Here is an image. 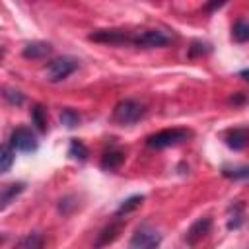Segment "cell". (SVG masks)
Wrapping results in <instances>:
<instances>
[{
	"instance_id": "obj_21",
	"label": "cell",
	"mask_w": 249,
	"mask_h": 249,
	"mask_svg": "<svg viewBox=\"0 0 249 249\" xmlns=\"http://www.w3.org/2000/svg\"><path fill=\"white\" fill-rule=\"evenodd\" d=\"M68 156L72 160H86L88 158V148L80 142V140H70V146H68Z\"/></svg>"
},
{
	"instance_id": "obj_5",
	"label": "cell",
	"mask_w": 249,
	"mask_h": 249,
	"mask_svg": "<svg viewBox=\"0 0 249 249\" xmlns=\"http://www.w3.org/2000/svg\"><path fill=\"white\" fill-rule=\"evenodd\" d=\"M169 41L171 39L160 29H144V31H138L136 35H132V45L144 47V49L165 47V45H169Z\"/></svg>"
},
{
	"instance_id": "obj_7",
	"label": "cell",
	"mask_w": 249,
	"mask_h": 249,
	"mask_svg": "<svg viewBox=\"0 0 249 249\" xmlns=\"http://www.w3.org/2000/svg\"><path fill=\"white\" fill-rule=\"evenodd\" d=\"M89 41L95 43H107V45H123V43H132V35L123 31V29H97L89 37Z\"/></svg>"
},
{
	"instance_id": "obj_24",
	"label": "cell",
	"mask_w": 249,
	"mask_h": 249,
	"mask_svg": "<svg viewBox=\"0 0 249 249\" xmlns=\"http://www.w3.org/2000/svg\"><path fill=\"white\" fill-rule=\"evenodd\" d=\"M210 53V45L208 43H200V41H195L189 49V56H196V54H206Z\"/></svg>"
},
{
	"instance_id": "obj_17",
	"label": "cell",
	"mask_w": 249,
	"mask_h": 249,
	"mask_svg": "<svg viewBox=\"0 0 249 249\" xmlns=\"http://www.w3.org/2000/svg\"><path fill=\"white\" fill-rule=\"evenodd\" d=\"M14 156H16V150L12 148V144H10V142H4L2 148H0V171H2V173H6V171L12 167Z\"/></svg>"
},
{
	"instance_id": "obj_3",
	"label": "cell",
	"mask_w": 249,
	"mask_h": 249,
	"mask_svg": "<svg viewBox=\"0 0 249 249\" xmlns=\"http://www.w3.org/2000/svg\"><path fill=\"white\" fill-rule=\"evenodd\" d=\"M78 68V60L72 56H56L47 62L45 66V76L49 82H62L66 80L74 70Z\"/></svg>"
},
{
	"instance_id": "obj_19",
	"label": "cell",
	"mask_w": 249,
	"mask_h": 249,
	"mask_svg": "<svg viewBox=\"0 0 249 249\" xmlns=\"http://www.w3.org/2000/svg\"><path fill=\"white\" fill-rule=\"evenodd\" d=\"M142 200H144V196L142 195H132V196H128V198H124L123 202H121V206L117 208V216H123V214H128V212H132V210H136L140 204H142Z\"/></svg>"
},
{
	"instance_id": "obj_14",
	"label": "cell",
	"mask_w": 249,
	"mask_h": 249,
	"mask_svg": "<svg viewBox=\"0 0 249 249\" xmlns=\"http://www.w3.org/2000/svg\"><path fill=\"white\" fill-rule=\"evenodd\" d=\"M243 224V204L233 202L228 208V230H237Z\"/></svg>"
},
{
	"instance_id": "obj_13",
	"label": "cell",
	"mask_w": 249,
	"mask_h": 249,
	"mask_svg": "<svg viewBox=\"0 0 249 249\" xmlns=\"http://www.w3.org/2000/svg\"><path fill=\"white\" fill-rule=\"evenodd\" d=\"M23 189H25L23 183H8V185H4V187H2V193H0V208L6 210L8 204H10Z\"/></svg>"
},
{
	"instance_id": "obj_25",
	"label": "cell",
	"mask_w": 249,
	"mask_h": 249,
	"mask_svg": "<svg viewBox=\"0 0 249 249\" xmlns=\"http://www.w3.org/2000/svg\"><path fill=\"white\" fill-rule=\"evenodd\" d=\"M239 78H243L245 82H249V68H245V70H241V72H239Z\"/></svg>"
},
{
	"instance_id": "obj_23",
	"label": "cell",
	"mask_w": 249,
	"mask_h": 249,
	"mask_svg": "<svg viewBox=\"0 0 249 249\" xmlns=\"http://www.w3.org/2000/svg\"><path fill=\"white\" fill-rule=\"evenodd\" d=\"M4 99L10 105H21L23 103V95L18 89H10V88H4Z\"/></svg>"
},
{
	"instance_id": "obj_20",
	"label": "cell",
	"mask_w": 249,
	"mask_h": 249,
	"mask_svg": "<svg viewBox=\"0 0 249 249\" xmlns=\"http://www.w3.org/2000/svg\"><path fill=\"white\" fill-rule=\"evenodd\" d=\"M222 175L228 179H249V165H237V167H224Z\"/></svg>"
},
{
	"instance_id": "obj_11",
	"label": "cell",
	"mask_w": 249,
	"mask_h": 249,
	"mask_svg": "<svg viewBox=\"0 0 249 249\" xmlns=\"http://www.w3.org/2000/svg\"><path fill=\"white\" fill-rule=\"evenodd\" d=\"M124 161V152L119 150V148H109L103 156H101V167L107 169V171H115L123 165Z\"/></svg>"
},
{
	"instance_id": "obj_6",
	"label": "cell",
	"mask_w": 249,
	"mask_h": 249,
	"mask_svg": "<svg viewBox=\"0 0 249 249\" xmlns=\"http://www.w3.org/2000/svg\"><path fill=\"white\" fill-rule=\"evenodd\" d=\"M10 144L14 150L19 152H35L37 150V138L27 126H18L10 134Z\"/></svg>"
},
{
	"instance_id": "obj_9",
	"label": "cell",
	"mask_w": 249,
	"mask_h": 249,
	"mask_svg": "<svg viewBox=\"0 0 249 249\" xmlns=\"http://www.w3.org/2000/svg\"><path fill=\"white\" fill-rule=\"evenodd\" d=\"M123 228H124V220H121V218L115 220V222H109V224L97 233V239H95L93 247H95V249H101V247L113 243V241L119 237V233L123 231Z\"/></svg>"
},
{
	"instance_id": "obj_2",
	"label": "cell",
	"mask_w": 249,
	"mask_h": 249,
	"mask_svg": "<svg viewBox=\"0 0 249 249\" xmlns=\"http://www.w3.org/2000/svg\"><path fill=\"white\" fill-rule=\"evenodd\" d=\"M193 136L191 130L187 128H165V130H160L156 134H150L146 138V144L150 148H156V150H161V148H169V146H177L185 140H189Z\"/></svg>"
},
{
	"instance_id": "obj_4",
	"label": "cell",
	"mask_w": 249,
	"mask_h": 249,
	"mask_svg": "<svg viewBox=\"0 0 249 249\" xmlns=\"http://www.w3.org/2000/svg\"><path fill=\"white\" fill-rule=\"evenodd\" d=\"M161 243V233L148 224H142L130 237L128 249H156Z\"/></svg>"
},
{
	"instance_id": "obj_8",
	"label": "cell",
	"mask_w": 249,
	"mask_h": 249,
	"mask_svg": "<svg viewBox=\"0 0 249 249\" xmlns=\"http://www.w3.org/2000/svg\"><path fill=\"white\" fill-rule=\"evenodd\" d=\"M210 228H212V218H208V216L196 218L189 226V230L185 231V243L191 245V247H195L202 237H206V233L210 231Z\"/></svg>"
},
{
	"instance_id": "obj_1",
	"label": "cell",
	"mask_w": 249,
	"mask_h": 249,
	"mask_svg": "<svg viewBox=\"0 0 249 249\" xmlns=\"http://www.w3.org/2000/svg\"><path fill=\"white\" fill-rule=\"evenodd\" d=\"M144 113H146V109H144V105L140 101H136V99H123V101H119L113 107L111 119L117 124H134V123H138L144 117Z\"/></svg>"
},
{
	"instance_id": "obj_16",
	"label": "cell",
	"mask_w": 249,
	"mask_h": 249,
	"mask_svg": "<svg viewBox=\"0 0 249 249\" xmlns=\"http://www.w3.org/2000/svg\"><path fill=\"white\" fill-rule=\"evenodd\" d=\"M231 39L235 43H247L249 41V19H237L231 25Z\"/></svg>"
},
{
	"instance_id": "obj_18",
	"label": "cell",
	"mask_w": 249,
	"mask_h": 249,
	"mask_svg": "<svg viewBox=\"0 0 249 249\" xmlns=\"http://www.w3.org/2000/svg\"><path fill=\"white\" fill-rule=\"evenodd\" d=\"M31 121L37 126L39 132H47V111H45L43 105L37 103V105L31 107Z\"/></svg>"
},
{
	"instance_id": "obj_10",
	"label": "cell",
	"mask_w": 249,
	"mask_h": 249,
	"mask_svg": "<svg viewBox=\"0 0 249 249\" xmlns=\"http://www.w3.org/2000/svg\"><path fill=\"white\" fill-rule=\"evenodd\" d=\"M226 146L231 150H243L249 144V130L247 128H231L224 136Z\"/></svg>"
},
{
	"instance_id": "obj_12",
	"label": "cell",
	"mask_w": 249,
	"mask_h": 249,
	"mask_svg": "<svg viewBox=\"0 0 249 249\" xmlns=\"http://www.w3.org/2000/svg\"><path fill=\"white\" fill-rule=\"evenodd\" d=\"M53 51V47L49 43H43V41H35V43H27L21 51V54L25 58H43L47 56L49 53Z\"/></svg>"
},
{
	"instance_id": "obj_22",
	"label": "cell",
	"mask_w": 249,
	"mask_h": 249,
	"mask_svg": "<svg viewBox=\"0 0 249 249\" xmlns=\"http://www.w3.org/2000/svg\"><path fill=\"white\" fill-rule=\"evenodd\" d=\"M60 121H62V124H66L68 128H74V126L80 124V115H78L74 109L66 107V109L60 111Z\"/></svg>"
},
{
	"instance_id": "obj_15",
	"label": "cell",
	"mask_w": 249,
	"mask_h": 249,
	"mask_svg": "<svg viewBox=\"0 0 249 249\" xmlns=\"http://www.w3.org/2000/svg\"><path fill=\"white\" fill-rule=\"evenodd\" d=\"M45 247V237L39 231H31L25 237L19 239L18 249H43Z\"/></svg>"
}]
</instances>
